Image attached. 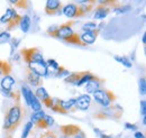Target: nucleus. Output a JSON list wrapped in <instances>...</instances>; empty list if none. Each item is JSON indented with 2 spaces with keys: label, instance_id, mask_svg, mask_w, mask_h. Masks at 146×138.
<instances>
[{
  "label": "nucleus",
  "instance_id": "nucleus-17",
  "mask_svg": "<svg viewBox=\"0 0 146 138\" xmlns=\"http://www.w3.org/2000/svg\"><path fill=\"white\" fill-rule=\"evenodd\" d=\"M96 76H97V75H94L93 73L89 72V71H83V72H81V76H80L79 81L76 82L75 86H83V84L88 83L89 81L93 80V79H94Z\"/></svg>",
  "mask_w": 146,
  "mask_h": 138
},
{
  "label": "nucleus",
  "instance_id": "nucleus-3",
  "mask_svg": "<svg viewBox=\"0 0 146 138\" xmlns=\"http://www.w3.org/2000/svg\"><path fill=\"white\" fill-rule=\"evenodd\" d=\"M94 5L89 3H68L62 8V13L68 18H81L93 10Z\"/></svg>",
  "mask_w": 146,
  "mask_h": 138
},
{
  "label": "nucleus",
  "instance_id": "nucleus-10",
  "mask_svg": "<svg viewBox=\"0 0 146 138\" xmlns=\"http://www.w3.org/2000/svg\"><path fill=\"white\" fill-rule=\"evenodd\" d=\"M45 13L47 15H55V14H61L62 10V2L61 0H47L45 3L44 8Z\"/></svg>",
  "mask_w": 146,
  "mask_h": 138
},
{
  "label": "nucleus",
  "instance_id": "nucleus-14",
  "mask_svg": "<svg viewBox=\"0 0 146 138\" xmlns=\"http://www.w3.org/2000/svg\"><path fill=\"white\" fill-rule=\"evenodd\" d=\"M110 11H111V8H109V7L98 5V6L96 7V9H94L93 18H94V19H105V18L109 15Z\"/></svg>",
  "mask_w": 146,
  "mask_h": 138
},
{
  "label": "nucleus",
  "instance_id": "nucleus-21",
  "mask_svg": "<svg viewBox=\"0 0 146 138\" xmlns=\"http://www.w3.org/2000/svg\"><path fill=\"white\" fill-rule=\"evenodd\" d=\"M15 14H16V10H15L14 8H8V9L6 10V14L2 15L1 18H0V23L7 25V24L13 19V17L15 16Z\"/></svg>",
  "mask_w": 146,
  "mask_h": 138
},
{
  "label": "nucleus",
  "instance_id": "nucleus-19",
  "mask_svg": "<svg viewBox=\"0 0 146 138\" xmlns=\"http://www.w3.org/2000/svg\"><path fill=\"white\" fill-rule=\"evenodd\" d=\"M31 25H32V20H31V17L28 15L21 16V19L19 21V26H20V29L23 33H28Z\"/></svg>",
  "mask_w": 146,
  "mask_h": 138
},
{
  "label": "nucleus",
  "instance_id": "nucleus-20",
  "mask_svg": "<svg viewBox=\"0 0 146 138\" xmlns=\"http://www.w3.org/2000/svg\"><path fill=\"white\" fill-rule=\"evenodd\" d=\"M21 94H23V97L25 99V102L29 105L31 104V100H32V98L34 96V92L31 90V88L27 84H23L21 86Z\"/></svg>",
  "mask_w": 146,
  "mask_h": 138
},
{
  "label": "nucleus",
  "instance_id": "nucleus-30",
  "mask_svg": "<svg viewBox=\"0 0 146 138\" xmlns=\"http://www.w3.org/2000/svg\"><path fill=\"white\" fill-rule=\"evenodd\" d=\"M131 9V6H129V5H126V6H120V5H118V6H116V7H113L111 10L113 11V13H116V14H125V13H127Z\"/></svg>",
  "mask_w": 146,
  "mask_h": 138
},
{
  "label": "nucleus",
  "instance_id": "nucleus-32",
  "mask_svg": "<svg viewBox=\"0 0 146 138\" xmlns=\"http://www.w3.org/2000/svg\"><path fill=\"white\" fill-rule=\"evenodd\" d=\"M33 127H34V123H33L32 121H28V122L25 125V128H24V131H23L21 138H27V137H28V135H29V133L32 131Z\"/></svg>",
  "mask_w": 146,
  "mask_h": 138
},
{
  "label": "nucleus",
  "instance_id": "nucleus-24",
  "mask_svg": "<svg viewBox=\"0 0 146 138\" xmlns=\"http://www.w3.org/2000/svg\"><path fill=\"white\" fill-rule=\"evenodd\" d=\"M62 101L61 99H57V98H52V107L51 109L55 111V112H60V113H66L63 108H62Z\"/></svg>",
  "mask_w": 146,
  "mask_h": 138
},
{
  "label": "nucleus",
  "instance_id": "nucleus-36",
  "mask_svg": "<svg viewBox=\"0 0 146 138\" xmlns=\"http://www.w3.org/2000/svg\"><path fill=\"white\" fill-rule=\"evenodd\" d=\"M42 138H57V136H56V134H55L54 131L47 130V131L42 136Z\"/></svg>",
  "mask_w": 146,
  "mask_h": 138
},
{
  "label": "nucleus",
  "instance_id": "nucleus-41",
  "mask_svg": "<svg viewBox=\"0 0 146 138\" xmlns=\"http://www.w3.org/2000/svg\"><path fill=\"white\" fill-rule=\"evenodd\" d=\"M146 35L145 34H143V38H142V40H143V44H145V42H146Z\"/></svg>",
  "mask_w": 146,
  "mask_h": 138
},
{
  "label": "nucleus",
  "instance_id": "nucleus-39",
  "mask_svg": "<svg viewBox=\"0 0 146 138\" xmlns=\"http://www.w3.org/2000/svg\"><path fill=\"white\" fill-rule=\"evenodd\" d=\"M125 127H126V129L134 130V131L137 129V126H136V125H134V123H129V122H126V123H125Z\"/></svg>",
  "mask_w": 146,
  "mask_h": 138
},
{
  "label": "nucleus",
  "instance_id": "nucleus-12",
  "mask_svg": "<svg viewBox=\"0 0 146 138\" xmlns=\"http://www.w3.org/2000/svg\"><path fill=\"white\" fill-rule=\"evenodd\" d=\"M91 97L89 94H81L78 99H75V104H74V108L79 109V110H82V111H86L90 108L91 105Z\"/></svg>",
  "mask_w": 146,
  "mask_h": 138
},
{
  "label": "nucleus",
  "instance_id": "nucleus-7",
  "mask_svg": "<svg viewBox=\"0 0 146 138\" xmlns=\"http://www.w3.org/2000/svg\"><path fill=\"white\" fill-rule=\"evenodd\" d=\"M20 54L24 58V61L26 63H29V62H34V61H38V62H44V57H43V54L42 52L38 50V48H23L20 51Z\"/></svg>",
  "mask_w": 146,
  "mask_h": 138
},
{
  "label": "nucleus",
  "instance_id": "nucleus-29",
  "mask_svg": "<svg viewBox=\"0 0 146 138\" xmlns=\"http://www.w3.org/2000/svg\"><path fill=\"white\" fill-rule=\"evenodd\" d=\"M113 58L118 62V63H120V64H123L124 66H126L128 69H130L131 66H133V64H131V62L128 60L127 57H124V56H118V55H115L113 56Z\"/></svg>",
  "mask_w": 146,
  "mask_h": 138
},
{
  "label": "nucleus",
  "instance_id": "nucleus-25",
  "mask_svg": "<svg viewBox=\"0 0 146 138\" xmlns=\"http://www.w3.org/2000/svg\"><path fill=\"white\" fill-rule=\"evenodd\" d=\"M20 19H21V16L16 13L15 16L13 17V19L7 24V28H8V31L14 29V28H16L17 26H19V21H20Z\"/></svg>",
  "mask_w": 146,
  "mask_h": 138
},
{
  "label": "nucleus",
  "instance_id": "nucleus-4",
  "mask_svg": "<svg viewBox=\"0 0 146 138\" xmlns=\"http://www.w3.org/2000/svg\"><path fill=\"white\" fill-rule=\"evenodd\" d=\"M123 108L118 104H111L109 107H102L93 116L98 119H119L123 116Z\"/></svg>",
  "mask_w": 146,
  "mask_h": 138
},
{
  "label": "nucleus",
  "instance_id": "nucleus-23",
  "mask_svg": "<svg viewBox=\"0 0 146 138\" xmlns=\"http://www.w3.org/2000/svg\"><path fill=\"white\" fill-rule=\"evenodd\" d=\"M11 73V65L7 61L0 60V76H6Z\"/></svg>",
  "mask_w": 146,
  "mask_h": 138
},
{
  "label": "nucleus",
  "instance_id": "nucleus-5",
  "mask_svg": "<svg viewBox=\"0 0 146 138\" xmlns=\"http://www.w3.org/2000/svg\"><path fill=\"white\" fill-rule=\"evenodd\" d=\"M92 96H93V99L96 100V102H98L101 107H109L111 104H113V102L117 99L115 93L106 88H101V89L97 90L96 92L92 93Z\"/></svg>",
  "mask_w": 146,
  "mask_h": 138
},
{
  "label": "nucleus",
  "instance_id": "nucleus-27",
  "mask_svg": "<svg viewBox=\"0 0 146 138\" xmlns=\"http://www.w3.org/2000/svg\"><path fill=\"white\" fill-rule=\"evenodd\" d=\"M29 105H31V108L33 109L34 112L42 110V104H40V101L36 98L35 93H34V96H33V98H32V100H31V104H29Z\"/></svg>",
  "mask_w": 146,
  "mask_h": 138
},
{
  "label": "nucleus",
  "instance_id": "nucleus-11",
  "mask_svg": "<svg viewBox=\"0 0 146 138\" xmlns=\"http://www.w3.org/2000/svg\"><path fill=\"white\" fill-rule=\"evenodd\" d=\"M99 32H100V29L97 28V29H93L91 32H86V33H82V34L80 35V39H81L83 46L93 44L96 42V39L98 38Z\"/></svg>",
  "mask_w": 146,
  "mask_h": 138
},
{
  "label": "nucleus",
  "instance_id": "nucleus-13",
  "mask_svg": "<svg viewBox=\"0 0 146 138\" xmlns=\"http://www.w3.org/2000/svg\"><path fill=\"white\" fill-rule=\"evenodd\" d=\"M104 83H105V80H104V79H100V78L96 76L93 80L89 81L88 83H86L84 90H86L87 94H89V93H93V92H96L97 90L101 89Z\"/></svg>",
  "mask_w": 146,
  "mask_h": 138
},
{
  "label": "nucleus",
  "instance_id": "nucleus-31",
  "mask_svg": "<svg viewBox=\"0 0 146 138\" xmlns=\"http://www.w3.org/2000/svg\"><path fill=\"white\" fill-rule=\"evenodd\" d=\"M44 116H45V112H44L43 110L35 111V112H33L32 116H31V121H32L33 123H35V122H37V121L42 120V119L44 118Z\"/></svg>",
  "mask_w": 146,
  "mask_h": 138
},
{
  "label": "nucleus",
  "instance_id": "nucleus-33",
  "mask_svg": "<svg viewBox=\"0 0 146 138\" xmlns=\"http://www.w3.org/2000/svg\"><path fill=\"white\" fill-rule=\"evenodd\" d=\"M93 29H97V23H94V21L87 23V24H84V25L82 26L83 33H86V32H91Z\"/></svg>",
  "mask_w": 146,
  "mask_h": 138
},
{
  "label": "nucleus",
  "instance_id": "nucleus-8",
  "mask_svg": "<svg viewBox=\"0 0 146 138\" xmlns=\"http://www.w3.org/2000/svg\"><path fill=\"white\" fill-rule=\"evenodd\" d=\"M27 70L32 71L33 73L37 74L40 78L46 76L48 74V66L45 61L44 62H38V61L29 62V63H27Z\"/></svg>",
  "mask_w": 146,
  "mask_h": 138
},
{
  "label": "nucleus",
  "instance_id": "nucleus-6",
  "mask_svg": "<svg viewBox=\"0 0 146 138\" xmlns=\"http://www.w3.org/2000/svg\"><path fill=\"white\" fill-rule=\"evenodd\" d=\"M61 133L65 138H87L83 130L76 125L61 126Z\"/></svg>",
  "mask_w": 146,
  "mask_h": 138
},
{
  "label": "nucleus",
  "instance_id": "nucleus-22",
  "mask_svg": "<svg viewBox=\"0 0 146 138\" xmlns=\"http://www.w3.org/2000/svg\"><path fill=\"white\" fill-rule=\"evenodd\" d=\"M10 5H13L15 8L23 9V10H27L29 7V2L28 0H8Z\"/></svg>",
  "mask_w": 146,
  "mask_h": 138
},
{
  "label": "nucleus",
  "instance_id": "nucleus-43",
  "mask_svg": "<svg viewBox=\"0 0 146 138\" xmlns=\"http://www.w3.org/2000/svg\"><path fill=\"white\" fill-rule=\"evenodd\" d=\"M8 138H11V135H10V136H9V137H8Z\"/></svg>",
  "mask_w": 146,
  "mask_h": 138
},
{
  "label": "nucleus",
  "instance_id": "nucleus-28",
  "mask_svg": "<svg viewBox=\"0 0 146 138\" xmlns=\"http://www.w3.org/2000/svg\"><path fill=\"white\" fill-rule=\"evenodd\" d=\"M96 2H98V5H100V6H106L111 9L116 6H118V0H96Z\"/></svg>",
  "mask_w": 146,
  "mask_h": 138
},
{
  "label": "nucleus",
  "instance_id": "nucleus-2",
  "mask_svg": "<svg viewBox=\"0 0 146 138\" xmlns=\"http://www.w3.org/2000/svg\"><path fill=\"white\" fill-rule=\"evenodd\" d=\"M72 26L73 21L65 23V24L61 25L60 27H53L54 31H47V34L53 36L55 38L63 39V40H65L70 44H73V45L83 46V44L80 39V35L73 31Z\"/></svg>",
  "mask_w": 146,
  "mask_h": 138
},
{
  "label": "nucleus",
  "instance_id": "nucleus-9",
  "mask_svg": "<svg viewBox=\"0 0 146 138\" xmlns=\"http://www.w3.org/2000/svg\"><path fill=\"white\" fill-rule=\"evenodd\" d=\"M34 93H35L37 99L40 101V104H44L48 109H51V107H52V98H51V96L48 94V92L46 91L45 88L38 86Z\"/></svg>",
  "mask_w": 146,
  "mask_h": 138
},
{
  "label": "nucleus",
  "instance_id": "nucleus-42",
  "mask_svg": "<svg viewBox=\"0 0 146 138\" xmlns=\"http://www.w3.org/2000/svg\"><path fill=\"white\" fill-rule=\"evenodd\" d=\"M146 123V118L145 117H143V125H145Z\"/></svg>",
  "mask_w": 146,
  "mask_h": 138
},
{
  "label": "nucleus",
  "instance_id": "nucleus-35",
  "mask_svg": "<svg viewBox=\"0 0 146 138\" xmlns=\"http://www.w3.org/2000/svg\"><path fill=\"white\" fill-rule=\"evenodd\" d=\"M46 64H47V66H51V68H52V69H54L55 71H57V70L60 69V65H58V63H57L55 60H52V58L47 60Z\"/></svg>",
  "mask_w": 146,
  "mask_h": 138
},
{
  "label": "nucleus",
  "instance_id": "nucleus-40",
  "mask_svg": "<svg viewBox=\"0 0 146 138\" xmlns=\"http://www.w3.org/2000/svg\"><path fill=\"white\" fill-rule=\"evenodd\" d=\"M135 138H145V136H144V134L143 133H139V131H136L135 133V136H134Z\"/></svg>",
  "mask_w": 146,
  "mask_h": 138
},
{
  "label": "nucleus",
  "instance_id": "nucleus-34",
  "mask_svg": "<svg viewBox=\"0 0 146 138\" xmlns=\"http://www.w3.org/2000/svg\"><path fill=\"white\" fill-rule=\"evenodd\" d=\"M139 93L142 96L146 94V80L144 76L139 79Z\"/></svg>",
  "mask_w": 146,
  "mask_h": 138
},
{
  "label": "nucleus",
  "instance_id": "nucleus-38",
  "mask_svg": "<svg viewBox=\"0 0 146 138\" xmlns=\"http://www.w3.org/2000/svg\"><path fill=\"white\" fill-rule=\"evenodd\" d=\"M94 133L99 136V138H113V137H111V136H107V135L102 134L101 131H99V129H98V128H94Z\"/></svg>",
  "mask_w": 146,
  "mask_h": 138
},
{
  "label": "nucleus",
  "instance_id": "nucleus-37",
  "mask_svg": "<svg viewBox=\"0 0 146 138\" xmlns=\"http://www.w3.org/2000/svg\"><path fill=\"white\" fill-rule=\"evenodd\" d=\"M141 113L143 117H145L146 115V101L145 100H142L141 101Z\"/></svg>",
  "mask_w": 146,
  "mask_h": 138
},
{
  "label": "nucleus",
  "instance_id": "nucleus-16",
  "mask_svg": "<svg viewBox=\"0 0 146 138\" xmlns=\"http://www.w3.org/2000/svg\"><path fill=\"white\" fill-rule=\"evenodd\" d=\"M26 81L28 82V84L33 86H39L42 84V78L27 69H26Z\"/></svg>",
  "mask_w": 146,
  "mask_h": 138
},
{
  "label": "nucleus",
  "instance_id": "nucleus-18",
  "mask_svg": "<svg viewBox=\"0 0 146 138\" xmlns=\"http://www.w3.org/2000/svg\"><path fill=\"white\" fill-rule=\"evenodd\" d=\"M53 125H54V118L51 117V116H47V115H45L42 120L35 122V126H36L37 128H42V129L50 128Z\"/></svg>",
  "mask_w": 146,
  "mask_h": 138
},
{
  "label": "nucleus",
  "instance_id": "nucleus-15",
  "mask_svg": "<svg viewBox=\"0 0 146 138\" xmlns=\"http://www.w3.org/2000/svg\"><path fill=\"white\" fill-rule=\"evenodd\" d=\"M16 84V81L15 79L9 74V75H6L1 79V82H0V86H1V90H6V91H11L13 88Z\"/></svg>",
  "mask_w": 146,
  "mask_h": 138
},
{
  "label": "nucleus",
  "instance_id": "nucleus-1",
  "mask_svg": "<svg viewBox=\"0 0 146 138\" xmlns=\"http://www.w3.org/2000/svg\"><path fill=\"white\" fill-rule=\"evenodd\" d=\"M24 116H25V110H24L23 105L20 104L19 98H17L16 101L8 108V110L6 112V116H5L3 129H5L6 134L11 135L14 131H16V129L20 125Z\"/></svg>",
  "mask_w": 146,
  "mask_h": 138
},
{
  "label": "nucleus",
  "instance_id": "nucleus-26",
  "mask_svg": "<svg viewBox=\"0 0 146 138\" xmlns=\"http://www.w3.org/2000/svg\"><path fill=\"white\" fill-rule=\"evenodd\" d=\"M74 104H75V99L72 98V99H69V100H66V101H62V108H63V110L68 113L70 110H72V108H74Z\"/></svg>",
  "mask_w": 146,
  "mask_h": 138
}]
</instances>
